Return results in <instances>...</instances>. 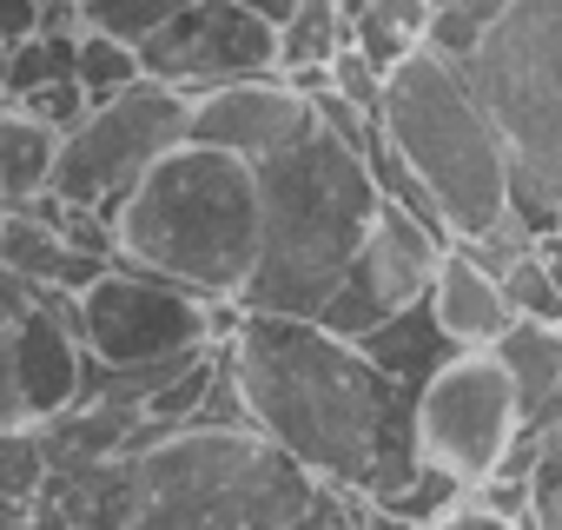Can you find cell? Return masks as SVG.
Segmentation results:
<instances>
[{"mask_svg": "<svg viewBox=\"0 0 562 530\" xmlns=\"http://www.w3.org/2000/svg\"><path fill=\"white\" fill-rule=\"evenodd\" d=\"M325 477L238 424H172L133 451L47 477L74 530H285Z\"/></svg>", "mask_w": 562, "mask_h": 530, "instance_id": "obj_1", "label": "cell"}, {"mask_svg": "<svg viewBox=\"0 0 562 530\" xmlns=\"http://www.w3.org/2000/svg\"><path fill=\"white\" fill-rule=\"evenodd\" d=\"M225 372L245 398V418L265 444H278L312 477L358 490L371 477L384 424L411 405L358 339H338L318 319H285V312H238L232 332L218 339Z\"/></svg>", "mask_w": 562, "mask_h": 530, "instance_id": "obj_2", "label": "cell"}, {"mask_svg": "<svg viewBox=\"0 0 562 530\" xmlns=\"http://www.w3.org/2000/svg\"><path fill=\"white\" fill-rule=\"evenodd\" d=\"M258 265L238 292V312H285L318 319L338 292L351 252L371 232L378 179L351 140L331 126H305L292 146L258 159Z\"/></svg>", "mask_w": 562, "mask_h": 530, "instance_id": "obj_3", "label": "cell"}, {"mask_svg": "<svg viewBox=\"0 0 562 530\" xmlns=\"http://www.w3.org/2000/svg\"><path fill=\"white\" fill-rule=\"evenodd\" d=\"M258 166L199 140H179L120 206H113V258L212 299L238 306L258 265Z\"/></svg>", "mask_w": 562, "mask_h": 530, "instance_id": "obj_4", "label": "cell"}, {"mask_svg": "<svg viewBox=\"0 0 562 530\" xmlns=\"http://www.w3.org/2000/svg\"><path fill=\"white\" fill-rule=\"evenodd\" d=\"M378 126L397 146V159L424 179L450 245H483L490 232L516 225L509 219V146L457 54L430 41L404 54L384 74Z\"/></svg>", "mask_w": 562, "mask_h": 530, "instance_id": "obj_5", "label": "cell"}, {"mask_svg": "<svg viewBox=\"0 0 562 530\" xmlns=\"http://www.w3.org/2000/svg\"><path fill=\"white\" fill-rule=\"evenodd\" d=\"M509 146V219L536 239L562 225V0H496L463 54Z\"/></svg>", "mask_w": 562, "mask_h": 530, "instance_id": "obj_6", "label": "cell"}, {"mask_svg": "<svg viewBox=\"0 0 562 530\" xmlns=\"http://www.w3.org/2000/svg\"><path fill=\"white\" fill-rule=\"evenodd\" d=\"M186 113L192 93L166 87V80H133L113 100H93L87 120L74 133H60L54 146V199L87 206V212H113L179 140H186Z\"/></svg>", "mask_w": 562, "mask_h": 530, "instance_id": "obj_7", "label": "cell"}, {"mask_svg": "<svg viewBox=\"0 0 562 530\" xmlns=\"http://www.w3.org/2000/svg\"><path fill=\"white\" fill-rule=\"evenodd\" d=\"M238 306H212L146 265L113 258L106 273L74 299V325L93 365H153V358H186L205 352L232 332Z\"/></svg>", "mask_w": 562, "mask_h": 530, "instance_id": "obj_8", "label": "cell"}, {"mask_svg": "<svg viewBox=\"0 0 562 530\" xmlns=\"http://www.w3.org/2000/svg\"><path fill=\"white\" fill-rule=\"evenodd\" d=\"M411 431H417V457L450 471L457 484H490L516 444V391L496 365V352H457L450 365H437L424 378V391L411 398Z\"/></svg>", "mask_w": 562, "mask_h": 530, "instance_id": "obj_9", "label": "cell"}, {"mask_svg": "<svg viewBox=\"0 0 562 530\" xmlns=\"http://www.w3.org/2000/svg\"><path fill=\"white\" fill-rule=\"evenodd\" d=\"M443 252H450V239H443L437 225H424L417 212L378 199L371 232H364V245L351 252V265H345L338 292L325 299L318 325H331L338 339H364L371 325H384V319H397L404 306L430 299V279H437Z\"/></svg>", "mask_w": 562, "mask_h": 530, "instance_id": "obj_10", "label": "cell"}, {"mask_svg": "<svg viewBox=\"0 0 562 530\" xmlns=\"http://www.w3.org/2000/svg\"><path fill=\"white\" fill-rule=\"evenodd\" d=\"M139 67L179 93H205L225 80L278 74L271 60V21L251 0H192L153 41H139Z\"/></svg>", "mask_w": 562, "mask_h": 530, "instance_id": "obj_11", "label": "cell"}, {"mask_svg": "<svg viewBox=\"0 0 562 530\" xmlns=\"http://www.w3.org/2000/svg\"><path fill=\"white\" fill-rule=\"evenodd\" d=\"M305 126H312V100L285 74L205 87V93H192V113H186V140L218 146V153H238L251 166L271 159L278 146H292Z\"/></svg>", "mask_w": 562, "mask_h": 530, "instance_id": "obj_12", "label": "cell"}, {"mask_svg": "<svg viewBox=\"0 0 562 530\" xmlns=\"http://www.w3.org/2000/svg\"><path fill=\"white\" fill-rule=\"evenodd\" d=\"M80 378H87V345L74 325V299L34 292L14 332V391H21V418L47 424L60 411L80 405Z\"/></svg>", "mask_w": 562, "mask_h": 530, "instance_id": "obj_13", "label": "cell"}, {"mask_svg": "<svg viewBox=\"0 0 562 530\" xmlns=\"http://www.w3.org/2000/svg\"><path fill=\"white\" fill-rule=\"evenodd\" d=\"M0 265L14 279H27L34 292H54V299H80L100 273H106V252H87L80 239H67L47 212L34 206H14L0 212Z\"/></svg>", "mask_w": 562, "mask_h": 530, "instance_id": "obj_14", "label": "cell"}, {"mask_svg": "<svg viewBox=\"0 0 562 530\" xmlns=\"http://www.w3.org/2000/svg\"><path fill=\"white\" fill-rule=\"evenodd\" d=\"M430 312H437V325L450 332V345H463V352H490V345L516 325V312H509V299H503V279L490 273L470 245H450V252H443L437 279H430Z\"/></svg>", "mask_w": 562, "mask_h": 530, "instance_id": "obj_15", "label": "cell"}, {"mask_svg": "<svg viewBox=\"0 0 562 530\" xmlns=\"http://www.w3.org/2000/svg\"><path fill=\"white\" fill-rule=\"evenodd\" d=\"M496 365L516 391V424L522 438H542L562 424V325L549 319H516L496 345Z\"/></svg>", "mask_w": 562, "mask_h": 530, "instance_id": "obj_16", "label": "cell"}, {"mask_svg": "<svg viewBox=\"0 0 562 530\" xmlns=\"http://www.w3.org/2000/svg\"><path fill=\"white\" fill-rule=\"evenodd\" d=\"M364 358L397 385V391H424V378L437 372V365H450L463 345H450V332L437 325V312H430V299H417V306H404L397 319H384V325H371L364 339Z\"/></svg>", "mask_w": 562, "mask_h": 530, "instance_id": "obj_17", "label": "cell"}, {"mask_svg": "<svg viewBox=\"0 0 562 530\" xmlns=\"http://www.w3.org/2000/svg\"><path fill=\"white\" fill-rule=\"evenodd\" d=\"M351 41V14L345 0H292L285 21L271 27V60L285 80H305V74H325Z\"/></svg>", "mask_w": 562, "mask_h": 530, "instance_id": "obj_18", "label": "cell"}, {"mask_svg": "<svg viewBox=\"0 0 562 530\" xmlns=\"http://www.w3.org/2000/svg\"><path fill=\"white\" fill-rule=\"evenodd\" d=\"M54 146H60L54 126H41L14 100L0 107V212H14L54 186Z\"/></svg>", "mask_w": 562, "mask_h": 530, "instance_id": "obj_19", "label": "cell"}, {"mask_svg": "<svg viewBox=\"0 0 562 530\" xmlns=\"http://www.w3.org/2000/svg\"><path fill=\"white\" fill-rule=\"evenodd\" d=\"M345 14H351V47H364L384 74L404 54H417L430 41V21H437L430 0H345Z\"/></svg>", "mask_w": 562, "mask_h": 530, "instance_id": "obj_20", "label": "cell"}, {"mask_svg": "<svg viewBox=\"0 0 562 530\" xmlns=\"http://www.w3.org/2000/svg\"><path fill=\"white\" fill-rule=\"evenodd\" d=\"M74 47H80V34H27V41H8V47H0V100H27L34 87L74 74Z\"/></svg>", "mask_w": 562, "mask_h": 530, "instance_id": "obj_21", "label": "cell"}, {"mask_svg": "<svg viewBox=\"0 0 562 530\" xmlns=\"http://www.w3.org/2000/svg\"><path fill=\"white\" fill-rule=\"evenodd\" d=\"M47 438L41 424H0V504H41L47 497Z\"/></svg>", "mask_w": 562, "mask_h": 530, "instance_id": "obj_22", "label": "cell"}, {"mask_svg": "<svg viewBox=\"0 0 562 530\" xmlns=\"http://www.w3.org/2000/svg\"><path fill=\"white\" fill-rule=\"evenodd\" d=\"M74 80H80L93 100H113V93H126L133 80H146V67H139V47H126V41L87 27L80 47H74Z\"/></svg>", "mask_w": 562, "mask_h": 530, "instance_id": "obj_23", "label": "cell"}, {"mask_svg": "<svg viewBox=\"0 0 562 530\" xmlns=\"http://www.w3.org/2000/svg\"><path fill=\"white\" fill-rule=\"evenodd\" d=\"M179 8H192V0H80V34L93 27V34H113V41L139 47V41H153Z\"/></svg>", "mask_w": 562, "mask_h": 530, "instance_id": "obj_24", "label": "cell"}, {"mask_svg": "<svg viewBox=\"0 0 562 530\" xmlns=\"http://www.w3.org/2000/svg\"><path fill=\"white\" fill-rule=\"evenodd\" d=\"M522 523L529 530H562V424L536 438L529 471H522Z\"/></svg>", "mask_w": 562, "mask_h": 530, "instance_id": "obj_25", "label": "cell"}, {"mask_svg": "<svg viewBox=\"0 0 562 530\" xmlns=\"http://www.w3.org/2000/svg\"><path fill=\"white\" fill-rule=\"evenodd\" d=\"M496 279H503V299H509L516 319H549V325H562V286L549 279V265H542L529 245L496 265Z\"/></svg>", "mask_w": 562, "mask_h": 530, "instance_id": "obj_26", "label": "cell"}, {"mask_svg": "<svg viewBox=\"0 0 562 530\" xmlns=\"http://www.w3.org/2000/svg\"><path fill=\"white\" fill-rule=\"evenodd\" d=\"M27 299H34V286L0 265V424H27L21 418V391H14V332H21Z\"/></svg>", "mask_w": 562, "mask_h": 530, "instance_id": "obj_27", "label": "cell"}, {"mask_svg": "<svg viewBox=\"0 0 562 530\" xmlns=\"http://www.w3.org/2000/svg\"><path fill=\"white\" fill-rule=\"evenodd\" d=\"M325 87H331L338 100H351L358 113H371V120H378V107H384V67H378L364 47H351V41H345V54L325 67Z\"/></svg>", "mask_w": 562, "mask_h": 530, "instance_id": "obj_28", "label": "cell"}, {"mask_svg": "<svg viewBox=\"0 0 562 530\" xmlns=\"http://www.w3.org/2000/svg\"><path fill=\"white\" fill-rule=\"evenodd\" d=\"M21 113H34L41 126H54V133H74L80 120H87V107H93V93L74 80V74H60V80H47V87H34L27 100H14Z\"/></svg>", "mask_w": 562, "mask_h": 530, "instance_id": "obj_29", "label": "cell"}, {"mask_svg": "<svg viewBox=\"0 0 562 530\" xmlns=\"http://www.w3.org/2000/svg\"><path fill=\"white\" fill-rule=\"evenodd\" d=\"M424 530H529L522 517H509V510H496V504H483L476 490L457 504V510H443L437 523H424Z\"/></svg>", "mask_w": 562, "mask_h": 530, "instance_id": "obj_30", "label": "cell"}, {"mask_svg": "<svg viewBox=\"0 0 562 530\" xmlns=\"http://www.w3.org/2000/svg\"><path fill=\"white\" fill-rule=\"evenodd\" d=\"M0 530H67V517L41 497V504H0Z\"/></svg>", "mask_w": 562, "mask_h": 530, "instance_id": "obj_31", "label": "cell"}, {"mask_svg": "<svg viewBox=\"0 0 562 530\" xmlns=\"http://www.w3.org/2000/svg\"><path fill=\"white\" fill-rule=\"evenodd\" d=\"M41 34V0H0V47Z\"/></svg>", "mask_w": 562, "mask_h": 530, "instance_id": "obj_32", "label": "cell"}, {"mask_svg": "<svg viewBox=\"0 0 562 530\" xmlns=\"http://www.w3.org/2000/svg\"><path fill=\"white\" fill-rule=\"evenodd\" d=\"M351 530H424V523H411V517H397V510L358 497V504H351Z\"/></svg>", "mask_w": 562, "mask_h": 530, "instance_id": "obj_33", "label": "cell"}, {"mask_svg": "<svg viewBox=\"0 0 562 530\" xmlns=\"http://www.w3.org/2000/svg\"><path fill=\"white\" fill-rule=\"evenodd\" d=\"M430 8H457V0H430Z\"/></svg>", "mask_w": 562, "mask_h": 530, "instance_id": "obj_34", "label": "cell"}, {"mask_svg": "<svg viewBox=\"0 0 562 530\" xmlns=\"http://www.w3.org/2000/svg\"><path fill=\"white\" fill-rule=\"evenodd\" d=\"M67 530H74V523H67Z\"/></svg>", "mask_w": 562, "mask_h": 530, "instance_id": "obj_35", "label": "cell"}]
</instances>
